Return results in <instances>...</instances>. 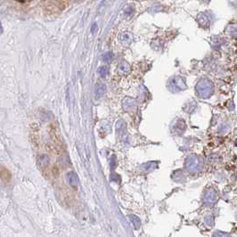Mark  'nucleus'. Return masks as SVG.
Segmentation results:
<instances>
[{"label":"nucleus","instance_id":"1","mask_svg":"<svg viewBox=\"0 0 237 237\" xmlns=\"http://www.w3.org/2000/svg\"><path fill=\"white\" fill-rule=\"evenodd\" d=\"M67 177L68 181H69V184L72 186V187H74V188H76V187L79 185V177H78V176H77L76 173H74V172H70V173H68Z\"/></svg>","mask_w":237,"mask_h":237},{"label":"nucleus","instance_id":"2","mask_svg":"<svg viewBox=\"0 0 237 237\" xmlns=\"http://www.w3.org/2000/svg\"><path fill=\"white\" fill-rule=\"evenodd\" d=\"M49 163V158L45 154H41L38 157V165L40 168H45L48 166Z\"/></svg>","mask_w":237,"mask_h":237},{"label":"nucleus","instance_id":"3","mask_svg":"<svg viewBox=\"0 0 237 237\" xmlns=\"http://www.w3.org/2000/svg\"><path fill=\"white\" fill-rule=\"evenodd\" d=\"M0 178L5 182H9L12 179L11 172L6 169H3L0 171Z\"/></svg>","mask_w":237,"mask_h":237},{"label":"nucleus","instance_id":"4","mask_svg":"<svg viewBox=\"0 0 237 237\" xmlns=\"http://www.w3.org/2000/svg\"><path fill=\"white\" fill-rule=\"evenodd\" d=\"M129 219L130 220H131V222L133 223V225L135 226V229H138V228L140 227V224H141L139 219H138L136 216H135V215H131V216H129Z\"/></svg>","mask_w":237,"mask_h":237},{"label":"nucleus","instance_id":"5","mask_svg":"<svg viewBox=\"0 0 237 237\" xmlns=\"http://www.w3.org/2000/svg\"><path fill=\"white\" fill-rule=\"evenodd\" d=\"M198 22L202 23L203 26H207L209 24V19L205 14H201L200 16L198 17Z\"/></svg>","mask_w":237,"mask_h":237},{"label":"nucleus","instance_id":"6","mask_svg":"<svg viewBox=\"0 0 237 237\" xmlns=\"http://www.w3.org/2000/svg\"><path fill=\"white\" fill-rule=\"evenodd\" d=\"M104 87H104V85H103V84H98L97 86H96V95H97L98 97H100V96H102L103 94H104V90H105V88H104Z\"/></svg>","mask_w":237,"mask_h":237},{"label":"nucleus","instance_id":"7","mask_svg":"<svg viewBox=\"0 0 237 237\" xmlns=\"http://www.w3.org/2000/svg\"><path fill=\"white\" fill-rule=\"evenodd\" d=\"M98 73L100 74L102 77L106 76L108 73V68L105 67V66H102V67L98 69Z\"/></svg>","mask_w":237,"mask_h":237},{"label":"nucleus","instance_id":"8","mask_svg":"<svg viewBox=\"0 0 237 237\" xmlns=\"http://www.w3.org/2000/svg\"><path fill=\"white\" fill-rule=\"evenodd\" d=\"M131 40V35L129 33H124L121 36V40L124 42H128Z\"/></svg>","mask_w":237,"mask_h":237},{"label":"nucleus","instance_id":"9","mask_svg":"<svg viewBox=\"0 0 237 237\" xmlns=\"http://www.w3.org/2000/svg\"><path fill=\"white\" fill-rule=\"evenodd\" d=\"M112 57H113V54H112V53H107L106 55H103V59H104L105 61H108V60H111Z\"/></svg>","mask_w":237,"mask_h":237},{"label":"nucleus","instance_id":"10","mask_svg":"<svg viewBox=\"0 0 237 237\" xmlns=\"http://www.w3.org/2000/svg\"><path fill=\"white\" fill-rule=\"evenodd\" d=\"M3 32V27H2V24L0 23V34Z\"/></svg>","mask_w":237,"mask_h":237},{"label":"nucleus","instance_id":"11","mask_svg":"<svg viewBox=\"0 0 237 237\" xmlns=\"http://www.w3.org/2000/svg\"><path fill=\"white\" fill-rule=\"evenodd\" d=\"M203 1H204V2H209L210 0H203Z\"/></svg>","mask_w":237,"mask_h":237},{"label":"nucleus","instance_id":"12","mask_svg":"<svg viewBox=\"0 0 237 237\" xmlns=\"http://www.w3.org/2000/svg\"><path fill=\"white\" fill-rule=\"evenodd\" d=\"M139 1H142V0H139Z\"/></svg>","mask_w":237,"mask_h":237}]
</instances>
